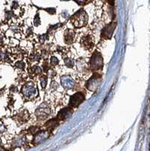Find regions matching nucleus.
I'll use <instances>...</instances> for the list:
<instances>
[{"mask_svg":"<svg viewBox=\"0 0 150 151\" xmlns=\"http://www.w3.org/2000/svg\"><path fill=\"white\" fill-rule=\"evenodd\" d=\"M85 100V96L81 93H77L71 97L69 101V106L72 107H77Z\"/></svg>","mask_w":150,"mask_h":151,"instance_id":"1","label":"nucleus"},{"mask_svg":"<svg viewBox=\"0 0 150 151\" xmlns=\"http://www.w3.org/2000/svg\"><path fill=\"white\" fill-rule=\"evenodd\" d=\"M16 120L20 124L24 123V122H27L29 119V114L27 110H24L23 112H21L19 114L16 116Z\"/></svg>","mask_w":150,"mask_h":151,"instance_id":"2","label":"nucleus"},{"mask_svg":"<svg viewBox=\"0 0 150 151\" xmlns=\"http://www.w3.org/2000/svg\"><path fill=\"white\" fill-rule=\"evenodd\" d=\"M114 28H115V25L114 23L111 24V25H108L107 27L103 29V33L102 35L103 36L106 38H110V36H112V34L113 33V30H114Z\"/></svg>","mask_w":150,"mask_h":151,"instance_id":"3","label":"nucleus"},{"mask_svg":"<svg viewBox=\"0 0 150 151\" xmlns=\"http://www.w3.org/2000/svg\"><path fill=\"white\" fill-rule=\"evenodd\" d=\"M71 114H72V110H70V108H64L59 113L57 118L60 120H64L65 119H67Z\"/></svg>","mask_w":150,"mask_h":151,"instance_id":"4","label":"nucleus"},{"mask_svg":"<svg viewBox=\"0 0 150 151\" xmlns=\"http://www.w3.org/2000/svg\"><path fill=\"white\" fill-rule=\"evenodd\" d=\"M74 36H75V35H74V32L73 30H70V29L67 30L65 33V41H66V42L68 44L72 43L74 40Z\"/></svg>","mask_w":150,"mask_h":151,"instance_id":"5","label":"nucleus"},{"mask_svg":"<svg viewBox=\"0 0 150 151\" xmlns=\"http://www.w3.org/2000/svg\"><path fill=\"white\" fill-rule=\"evenodd\" d=\"M81 43L86 48H91L93 46V42H92L91 37L90 36L84 37L83 39L81 40Z\"/></svg>","mask_w":150,"mask_h":151,"instance_id":"6","label":"nucleus"},{"mask_svg":"<svg viewBox=\"0 0 150 151\" xmlns=\"http://www.w3.org/2000/svg\"><path fill=\"white\" fill-rule=\"evenodd\" d=\"M65 63H66V64H67V67H73V65H74V62H73L71 59H66L65 60Z\"/></svg>","mask_w":150,"mask_h":151,"instance_id":"7","label":"nucleus"},{"mask_svg":"<svg viewBox=\"0 0 150 151\" xmlns=\"http://www.w3.org/2000/svg\"><path fill=\"white\" fill-rule=\"evenodd\" d=\"M41 82H42V88H45L46 86V84H47V78H46V76H42Z\"/></svg>","mask_w":150,"mask_h":151,"instance_id":"8","label":"nucleus"},{"mask_svg":"<svg viewBox=\"0 0 150 151\" xmlns=\"http://www.w3.org/2000/svg\"><path fill=\"white\" fill-rule=\"evenodd\" d=\"M58 63H59V61L56 58V57H51V63L52 65H57Z\"/></svg>","mask_w":150,"mask_h":151,"instance_id":"9","label":"nucleus"},{"mask_svg":"<svg viewBox=\"0 0 150 151\" xmlns=\"http://www.w3.org/2000/svg\"><path fill=\"white\" fill-rule=\"evenodd\" d=\"M16 65H17V67L20 68V69H23V67H24V63L22 62V61H19L16 63Z\"/></svg>","mask_w":150,"mask_h":151,"instance_id":"10","label":"nucleus"},{"mask_svg":"<svg viewBox=\"0 0 150 151\" xmlns=\"http://www.w3.org/2000/svg\"><path fill=\"white\" fill-rule=\"evenodd\" d=\"M0 151H7V150L5 149L4 147H2V146H0Z\"/></svg>","mask_w":150,"mask_h":151,"instance_id":"11","label":"nucleus"},{"mask_svg":"<svg viewBox=\"0 0 150 151\" xmlns=\"http://www.w3.org/2000/svg\"><path fill=\"white\" fill-rule=\"evenodd\" d=\"M2 40H3V37H2V35H0V43H2Z\"/></svg>","mask_w":150,"mask_h":151,"instance_id":"12","label":"nucleus"}]
</instances>
